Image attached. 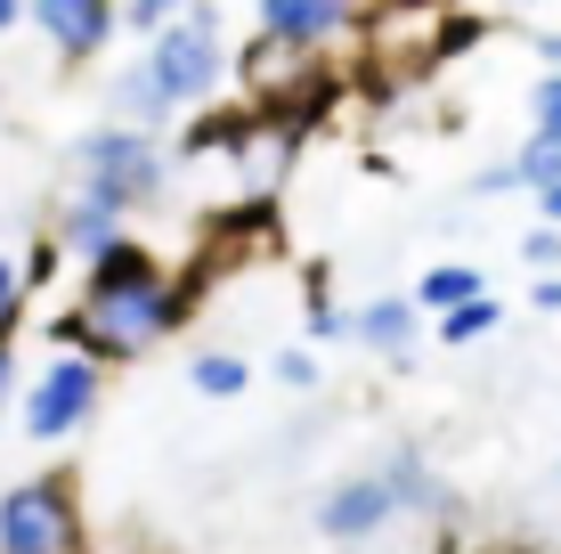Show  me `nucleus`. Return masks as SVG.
<instances>
[{"label": "nucleus", "mask_w": 561, "mask_h": 554, "mask_svg": "<svg viewBox=\"0 0 561 554\" xmlns=\"http://www.w3.org/2000/svg\"><path fill=\"white\" fill-rule=\"evenodd\" d=\"M187 310H196L187 278H171L147 237H123L82 270V302L66 318H49V351H82L99 368H123V359H147L154 342L180 335Z\"/></svg>", "instance_id": "obj_1"}, {"label": "nucleus", "mask_w": 561, "mask_h": 554, "mask_svg": "<svg viewBox=\"0 0 561 554\" xmlns=\"http://www.w3.org/2000/svg\"><path fill=\"white\" fill-rule=\"evenodd\" d=\"M180 180L171 131H130V123H90L66 139V188H90L114 213H154Z\"/></svg>", "instance_id": "obj_2"}, {"label": "nucleus", "mask_w": 561, "mask_h": 554, "mask_svg": "<svg viewBox=\"0 0 561 554\" xmlns=\"http://www.w3.org/2000/svg\"><path fill=\"white\" fill-rule=\"evenodd\" d=\"M139 66L154 74V90L171 99V114H204L228 82H237V57H228L220 9H211V0H187L171 25H154V33H147Z\"/></svg>", "instance_id": "obj_3"}, {"label": "nucleus", "mask_w": 561, "mask_h": 554, "mask_svg": "<svg viewBox=\"0 0 561 554\" xmlns=\"http://www.w3.org/2000/svg\"><path fill=\"white\" fill-rule=\"evenodd\" d=\"M99 399H106V368L82 351H42V368H25L16 384V432L33 449H57L73 432L99 425Z\"/></svg>", "instance_id": "obj_4"}, {"label": "nucleus", "mask_w": 561, "mask_h": 554, "mask_svg": "<svg viewBox=\"0 0 561 554\" xmlns=\"http://www.w3.org/2000/svg\"><path fill=\"white\" fill-rule=\"evenodd\" d=\"M0 554H90V522L66 473H25L0 489Z\"/></svg>", "instance_id": "obj_5"}, {"label": "nucleus", "mask_w": 561, "mask_h": 554, "mask_svg": "<svg viewBox=\"0 0 561 554\" xmlns=\"http://www.w3.org/2000/svg\"><path fill=\"white\" fill-rule=\"evenodd\" d=\"M277 114H220V123H204L196 131V163L204 171H220V196L228 204H261L268 188H277V171H285V139L277 131Z\"/></svg>", "instance_id": "obj_6"}, {"label": "nucleus", "mask_w": 561, "mask_h": 554, "mask_svg": "<svg viewBox=\"0 0 561 554\" xmlns=\"http://www.w3.org/2000/svg\"><path fill=\"white\" fill-rule=\"evenodd\" d=\"M399 522H408V513H399V489L382 482V465L334 473V482L318 489V506H309V530H318L325 546H375V539H391Z\"/></svg>", "instance_id": "obj_7"}, {"label": "nucleus", "mask_w": 561, "mask_h": 554, "mask_svg": "<svg viewBox=\"0 0 561 554\" xmlns=\"http://www.w3.org/2000/svg\"><path fill=\"white\" fill-rule=\"evenodd\" d=\"M25 25L57 66H99L123 33V0H25Z\"/></svg>", "instance_id": "obj_8"}, {"label": "nucleus", "mask_w": 561, "mask_h": 554, "mask_svg": "<svg viewBox=\"0 0 561 554\" xmlns=\"http://www.w3.org/2000/svg\"><path fill=\"white\" fill-rule=\"evenodd\" d=\"M366 25L358 0H253V42H277V49H342L351 33Z\"/></svg>", "instance_id": "obj_9"}, {"label": "nucleus", "mask_w": 561, "mask_h": 554, "mask_svg": "<svg viewBox=\"0 0 561 554\" xmlns=\"http://www.w3.org/2000/svg\"><path fill=\"white\" fill-rule=\"evenodd\" d=\"M130 237V213H114L106 196H90V188H57V204H49V245L66 261H99L106 245H123Z\"/></svg>", "instance_id": "obj_10"}, {"label": "nucleus", "mask_w": 561, "mask_h": 554, "mask_svg": "<svg viewBox=\"0 0 561 554\" xmlns=\"http://www.w3.org/2000/svg\"><path fill=\"white\" fill-rule=\"evenodd\" d=\"M423 327H432V318L415 310V294H375V302L351 310V342L375 351L382 368H408V359L423 351Z\"/></svg>", "instance_id": "obj_11"}, {"label": "nucleus", "mask_w": 561, "mask_h": 554, "mask_svg": "<svg viewBox=\"0 0 561 554\" xmlns=\"http://www.w3.org/2000/svg\"><path fill=\"white\" fill-rule=\"evenodd\" d=\"M375 465H382V482L399 489V513H408V522H448V513H456L448 473H439L423 449H408V441H399V449H382Z\"/></svg>", "instance_id": "obj_12"}, {"label": "nucleus", "mask_w": 561, "mask_h": 554, "mask_svg": "<svg viewBox=\"0 0 561 554\" xmlns=\"http://www.w3.org/2000/svg\"><path fill=\"white\" fill-rule=\"evenodd\" d=\"M106 123H130V131H171L180 114H171V99L154 90V74L139 66V57H123L106 82Z\"/></svg>", "instance_id": "obj_13"}, {"label": "nucleus", "mask_w": 561, "mask_h": 554, "mask_svg": "<svg viewBox=\"0 0 561 554\" xmlns=\"http://www.w3.org/2000/svg\"><path fill=\"white\" fill-rule=\"evenodd\" d=\"M187 392L196 399H244L253 392V359L228 351V342H204V351L187 359Z\"/></svg>", "instance_id": "obj_14"}, {"label": "nucleus", "mask_w": 561, "mask_h": 554, "mask_svg": "<svg viewBox=\"0 0 561 554\" xmlns=\"http://www.w3.org/2000/svg\"><path fill=\"white\" fill-rule=\"evenodd\" d=\"M472 294H489V278H480L472 261H432V270L415 278V310H423V318H448V310H463Z\"/></svg>", "instance_id": "obj_15"}, {"label": "nucleus", "mask_w": 561, "mask_h": 554, "mask_svg": "<svg viewBox=\"0 0 561 554\" xmlns=\"http://www.w3.org/2000/svg\"><path fill=\"white\" fill-rule=\"evenodd\" d=\"M432 327H439V351H472V342H489L496 327H505V302H496V294H472L463 310L432 318Z\"/></svg>", "instance_id": "obj_16"}, {"label": "nucleus", "mask_w": 561, "mask_h": 554, "mask_svg": "<svg viewBox=\"0 0 561 554\" xmlns=\"http://www.w3.org/2000/svg\"><path fill=\"white\" fill-rule=\"evenodd\" d=\"M301 335H309V351L351 342V302H342L334 285H309V294H301Z\"/></svg>", "instance_id": "obj_17"}, {"label": "nucleus", "mask_w": 561, "mask_h": 554, "mask_svg": "<svg viewBox=\"0 0 561 554\" xmlns=\"http://www.w3.org/2000/svg\"><path fill=\"white\" fill-rule=\"evenodd\" d=\"M513 171H520L529 196H537V188H561V139H553V131H529V139L513 147Z\"/></svg>", "instance_id": "obj_18"}, {"label": "nucleus", "mask_w": 561, "mask_h": 554, "mask_svg": "<svg viewBox=\"0 0 561 554\" xmlns=\"http://www.w3.org/2000/svg\"><path fill=\"white\" fill-rule=\"evenodd\" d=\"M268 375H277V392H301V399L325 384V368H318V351H309V342H285V351L268 359Z\"/></svg>", "instance_id": "obj_19"}, {"label": "nucleus", "mask_w": 561, "mask_h": 554, "mask_svg": "<svg viewBox=\"0 0 561 554\" xmlns=\"http://www.w3.org/2000/svg\"><path fill=\"white\" fill-rule=\"evenodd\" d=\"M529 131H553V139H561V66H546L529 82Z\"/></svg>", "instance_id": "obj_20"}, {"label": "nucleus", "mask_w": 561, "mask_h": 554, "mask_svg": "<svg viewBox=\"0 0 561 554\" xmlns=\"http://www.w3.org/2000/svg\"><path fill=\"white\" fill-rule=\"evenodd\" d=\"M25 261L16 253H0V335H16V318H25Z\"/></svg>", "instance_id": "obj_21"}, {"label": "nucleus", "mask_w": 561, "mask_h": 554, "mask_svg": "<svg viewBox=\"0 0 561 554\" xmlns=\"http://www.w3.org/2000/svg\"><path fill=\"white\" fill-rule=\"evenodd\" d=\"M520 261H529L537 278H561V228H553V221H537L529 237H520Z\"/></svg>", "instance_id": "obj_22"}, {"label": "nucleus", "mask_w": 561, "mask_h": 554, "mask_svg": "<svg viewBox=\"0 0 561 554\" xmlns=\"http://www.w3.org/2000/svg\"><path fill=\"white\" fill-rule=\"evenodd\" d=\"M463 196L496 204V196H529V188H520V171H513V156H505V163H480V171H472V188H463Z\"/></svg>", "instance_id": "obj_23"}, {"label": "nucleus", "mask_w": 561, "mask_h": 554, "mask_svg": "<svg viewBox=\"0 0 561 554\" xmlns=\"http://www.w3.org/2000/svg\"><path fill=\"white\" fill-rule=\"evenodd\" d=\"M180 9H187V0H123V33H139V42H147V33L171 25Z\"/></svg>", "instance_id": "obj_24"}, {"label": "nucleus", "mask_w": 561, "mask_h": 554, "mask_svg": "<svg viewBox=\"0 0 561 554\" xmlns=\"http://www.w3.org/2000/svg\"><path fill=\"white\" fill-rule=\"evenodd\" d=\"M16 384H25V359H16V335H0V425L16 416Z\"/></svg>", "instance_id": "obj_25"}, {"label": "nucleus", "mask_w": 561, "mask_h": 554, "mask_svg": "<svg viewBox=\"0 0 561 554\" xmlns=\"http://www.w3.org/2000/svg\"><path fill=\"white\" fill-rule=\"evenodd\" d=\"M529 302H537L546 318H561V278H537V285H529Z\"/></svg>", "instance_id": "obj_26"}, {"label": "nucleus", "mask_w": 561, "mask_h": 554, "mask_svg": "<svg viewBox=\"0 0 561 554\" xmlns=\"http://www.w3.org/2000/svg\"><path fill=\"white\" fill-rule=\"evenodd\" d=\"M537 221H553V228H561V188H537Z\"/></svg>", "instance_id": "obj_27"}, {"label": "nucleus", "mask_w": 561, "mask_h": 554, "mask_svg": "<svg viewBox=\"0 0 561 554\" xmlns=\"http://www.w3.org/2000/svg\"><path fill=\"white\" fill-rule=\"evenodd\" d=\"M16 25H25V0H0V42H9Z\"/></svg>", "instance_id": "obj_28"}, {"label": "nucleus", "mask_w": 561, "mask_h": 554, "mask_svg": "<svg viewBox=\"0 0 561 554\" xmlns=\"http://www.w3.org/2000/svg\"><path fill=\"white\" fill-rule=\"evenodd\" d=\"M537 57H546V66H561V25H553V33H537Z\"/></svg>", "instance_id": "obj_29"}, {"label": "nucleus", "mask_w": 561, "mask_h": 554, "mask_svg": "<svg viewBox=\"0 0 561 554\" xmlns=\"http://www.w3.org/2000/svg\"><path fill=\"white\" fill-rule=\"evenodd\" d=\"M505 9H546V0H505Z\"/></svg>", "instance_id": "obj_30"}, {"label": "nucleus", "mask_w": 561, "mask_h": 554, "mask_svg": "<svg viewBox=\"0 0 561 554\" xmlns=\"http://www.w3.org/2000/svg\"><path fill=\"white\" fill-rule=\"evenodd\" d=\"M0 114H9V90H0Z\"/></svg>", "instance_id": "obj_31"}]
</instances>
